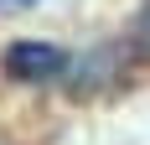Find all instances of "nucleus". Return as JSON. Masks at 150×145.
Wrapping results in <instances>:
<instances>
[{
	"mask_svg": "<svg viewBox=\"0 0 150 145\" xmlns=\"http://www.w3.org/2000/svg\"><path fill=\"white\" fill-rule=\"evenodd\" d=\"M129 52L140 62H150V0L135 11V26H129Z\"/></svg>",
	"mask_w": 150,
	"mask_h": 145,
	"instance_id": "nucleus-2",
	"label": "nucleus"
},
{
	"mask_svg": "<svg viewBox=\"0 0 150 145\" xmlns=\"http://www.w3.org/2000/svg\"><path fill=\"white\" fill-rule=\"evenodd\" d=\"M0 5H36V0H0Z\"/></svg>",
	"mask_w": 150,
	"mask_h": 145,
	"instance_id": "nucleus-3",
	"label": "nucleus"
},
{
	"mask_svg": "<svg viewBox=\"0 0 150 145\" xmlns=\"http://www.w3.org/2000/svg\"><path fill=\"white\" fill-rule=\"evenodd\" d=\"M5 72H11V83H47V78L67 72V52L52 42H11L5 47Z\"/></svg>",
	"mask_w": 150,
	"mask_h": 145,
	"instance_id": "nucleus-1",
	"label": "nucleus"
}]
</instances>
